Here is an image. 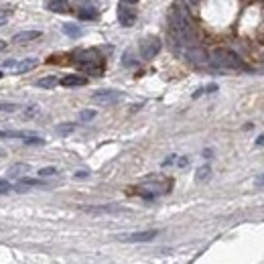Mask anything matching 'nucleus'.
<instances>
[{
  "label": "nucleus",
  "instance_id": "f257e3e1",
  "mask_svg": "<svg viewBox=\"0 0 264 264\" xmlns=\"http://www.w3.org/2000/svg\"><path fill=\"white\" fill-rule=\"evenodd\" d=\"M75 59H77L79 70H84V71H88V73L100 75L102 71H104V59H102V55H100L96 49L77 51V53H75Z\"/></svg>",
  "mask_w": 264,
  "mask_h": 264
},
{
  "label": "nucleus",
  "instance_id": "f03ea898",
  "mask_svg": "<svg viewBox=\"0 0 264 264\" xmlns=\"http://www.w3.org/2000/svg\"><path fill=\"white\" fill-rule=\"evenodd\" d=\"M211 63L222 67V70H238V67L242 65L240 57L229 49H215L211 53Z\"/></svg>",
  "mask_w": 264,
  "mask_h": 264
},
{
  "label": "nucleus",
  "instance_id": "7ed1b4c3",
  "mask_svg": "<svg viewBox=\"0 0 264 264\" xmlns=\"http://www.w3.org/2000/svg\"><path fill=\"white\" fill-rule=\"evenodd\" d=\"M141 185L146 191V197H153V195H158V193H167L173 183H171V179H165V177H148Z\"/></svg>",
  "mask_w": 264,
  "mask_h": 264
},
{
  "label": "nucleus",
  "instance_id": "20e7f679",
  "mask_svg": "<svg viewBox=\"0 0 264 264\" xmlns=\"http://www.w3.org/2000/svg\"><path fill=\"white\" fill-rule=\"evenodd\" d=\"M171 25H173L175 35L181 41L191 39V22H189V18L185 15L181 13V10H175V13H173V17H171Z\"/></svg>",
  "mask_w": 264,
  "mask_h": 264
},
{
  "label": "nucleus",
  "instance_id": "39448f33",
  "mask_svg": "<svg viewBox=\"0 0 264 264\" xmlns=\"http://www.w3.org/2000/svg\"><path fill=\"white\" fill-rule=\"evenodd\" d=\"M37 65H39V59H35V57H27V59H13V61H4L2 63V67H4V70H8L10 73H25V71L35 70Z\"/></svg>",
  "mask_w": 264,
  "mask_h": 264
},
{
  "label": "nucleus",
  "instance_id": "423d86ee",
  "mask_svg": "<svg viewBox=\"0 0 264 264\" xmlns=\"http://www.w3.org/2000/svg\"><path fill=\"white\" fill-rule=\"evenodd\" d=\"M122 91H116V89H100L91 96V102L94 104H100V106H110V104H118L122 100Z\"/></svg>",
  "mask_w": 264,
  "mask_h": 264
},
{
  "label": "nucleus",
  "instance_id": "0eeeda50",
  "mask_svg": "<svg viewBox=\"0 0 264 264\" xmlns=\"http://www.w3.org/2000/svg\"><path fill=\"white\" fill-rule=\"evenodd\" d=\"M160 51V39L158 37H146L141 43V55L144 59H153V57Z\"/></svg>",
  "mask_w": 264,
  "mask_h": 264
},
{
  "label": "nucleus",
  "instance_id": "6e6552de",
  "mask_svg": "<svg viewBox=\"0 0 264 264\" xmlns=\"http://www.w3.org/2000/svg\"><path fill=\"white\" fill-rule=\"evenodd\" d=\"M118 20L122 22V27H132L134 20H136V13H134L130 6H126L124 2H120V8H118Z\"/></svg>",
  "mask_w": 264,
  "mask_h": 264
},
{
  "label": "nucleus",
  "instance_id": "1a4fd4ad",
  "mask_svg": "<svg viewBox=\"0 0 264 264\" xmlns=\"http://www.w3.org/2000/svg\"><path fill=\"white\" fill-rule=\"evenodd\" d=\"M29 173H31V165H27V163H15V165L8 167L6 177L8 179H20V177H25Z\"/></svg>",
  "mask_w": 264,
  "mask_h": 264
},
{
  "label": "nucleus",
  "instance_id": "9d476101",
  "mask_svg": "<svg viewBox=\"0 0 264 264\" xmlns=\"http://www.w3.org/2000/svg\"><path fill=\"white\" fill-rule=\"evenodd\" d=\"M157 229H146V232H136V234H130L126 236L124 240H128V242H151L153 238H157Z\"/></svg>",
  "mask_w": 264,
  "mask_h": 264
},
{
  "label": "nucleus",
  "instance_id": "9b49d317",
  "mask_svg": "<svg viewBox=\"0 0 264 264\" xmlns=\"http://www.w3.org/2000/svg\"><path fill=\"white\" fill-rule=\"evenodd\" d=\"M47 10H51V13H57V15H65L70 13V2L67 0H47Z\"/></svg>",
  "mask_w": 264,
  "mask_h": 264
},
{
  "label": "nucleus",
  "instance_id": "f8f14e48",
  "mask_svg": "<svg viewBox=\"0 0 264 264\" xmlns=\"http://www.w3.org/2000/svg\"><path fill=\"white\" fill-rule=\"evenodd\" d=\"M41 37V31H22V33H17V35L13 37V43H29V41H35Z\"/></svg>",
  "mask_w": 264,
  "mask_h": 264
},
{
  "label": "nucleus",
  "instance_id": "ddd939ff",
  "mask_svg": "<svg viewBox=\"0 0 264 264\" xmlns=\"http://www.w3.org/2000/svg\"><path fill=\"white\" fill-rule=\"evenodd\" d=\"M59 84L65 88H79V86H86L88 79L84 75H65V77H61Z\"/></svg>",
  "mask_w": 264,
  "mask_h": 264
},
{
  "label": "nucleus",
  "instance_id": "4468645a",
  "mask_svg": "<svg viewBox=\"0 0 264 264\" xmlns=\"http://www.w3.org/2000/svg\"><path fill=\"white\" fill-rule=\"evenodd\" d=\"M63 29V33L67 37H71V39H77L79 35H82V29H79L77 25H73V22H65V25L61 27Z\"/></svg>",
  "mask_w": 264,
  "mask_h": 264
},
{
  "label": "nucleus",
  "instance_id": "2eb2a0df",
  "mask_svg": "<svg viewBox=\"0 0 264 264\" xmlns=\"http://www.w3.org/2000/svg\"><path fill=\"white\" fill-rule=\"evenodd\" d=\"M39 88H45V89H49V88H55L57 86V77L55 75H47V77H43L37 82Z\"/></svg>",
  "mask_w": 264,
  "mask_h": 264
},
{
  "label": "nucleus",
  "instance_id": "dca6fc26",
  "mask_svg": "<svg viewBox=\"0 0 264 264\" xmlns=\"http://www.w3.org/2000/svg\"><path fill=\"white\" fill-rule=\"evenodd\" d=\"M79 18L94 20V18H98V10L96 8H84V10H79Z\"/></svg>",
  "mask_w": 264,
  "mask_h": 264
},
{
  "label": "nucleus",
  "instance_id": "f3484780",
  "mask_svg": "<svg viewBox=\"0 0 264 264\" xmlns=\"http://www.w3.org/2000/svg\"><path fill=\"white\" fill-rule=\"evenodd\" d=\"M39 112H41V108L35 106V104H33V106H25V110H22V116H25V118H35Z\"/></svg>",
  "mask_w": 264,
  "mask_h": 264
},
{
  "label": "nucleus",
  "instance_id": "a211bd4d",
  "mask_svg": "<svg viewBox=\"0 0 264 264\" xmlns=\"http://www.w3.org/2000/svg\"><path fill=\"white\" fill-rule=\"evenodd\" d=\"M20 106L13 104V102H0V112H8V114H15Z\"/></svg>",
  "mask_w": 264,
  "mask_h": 264
},
{
  "label": "nucleus",
  "instance_id": "6ab92c4d",
  "mask_svg": "<svg viewBox=\"0 0 264 264\" xmlns=\"http://www.w3.org/2000/svg\"><path fill=\"white\" fill-rule=\"evenodd\" d=\"M210 173H211L210 165H203V167L197 169V175H195V179H197V181H205V179L210 177Z\"/></svg>",
  "mask_w": 264,
  "mask_h": 264
},
{
  "label": "nucleus",
  "instance_id": "aec40b11",
  "mask_svg": "<svg viewBox=\"0 0 264 264\" xmlns=\"http://www.w3.org/2000/svg\"><path fill=\"white\" fill-rule=\"evenodd\" d=\"M75 130V124H70V122H65L61 126H57V134H70Z\"/></svg>",
  "mask_w": 264,
  "mask_h": 264
},
{
  "label": "nucleus",
  "instance_id": "412c9836",
  "mask_svg": "<svg viewBox=\"0 0 264 264\" xmlns=\"http://www.w3.org/2000/svg\"><path fill=\"white\" fill-rule=\"evenodd\" d=\"M215 89H217V86H215V84H210V86H205V88H199V89L193 94V98H199L201 94H211V91H215Z\"/></svg>",
  "mask_w": 264,
  "mask_h": 264
},
{
  "label": "nucleus",
  "instance_id": "4be33fe9",
  "mask_svg": "<svg viewBox=\"0 0 264 264\" xmlns=\"http://www.w3.org/2000/svg\"><path fill=\"white\" fill-rule=\"evenodd\" d=\"M20 185L37 187V185H43V181H41V179H27V175H25V177H20Z\"/></svg>",
  "mask_w": 264,
  "mask_h": 264
},
{
  "label": "nucleus",
  "instance_id": "5701e85b",
  "mask_svg": "<svg viewBox=\"0 0 264 264\" xmlns=\"http://www.w3.org/2000/svg\"><path fill=\"white\" fill-rule=\"evenodd\" d=\"M22 139H25V141H22V142H25V144H45V139H41V136H22Z\"/></svg>",
  "mask_w": 264,
  "mask_h": 264
},
{
  "label": "nucleus",
  "instance_id": "b1692460",
  "mask_svg": "<svg viewBox=\"0 0 264 264\" xmlns=\"http://www.w3.org/2000/svg\"><path fill=\"white\" fill-rule=\"evenodd\" d=\"M55 173H57V169H53V167H45V169H41V171H39L37 175L43 179V177H53Z\"/></svg>",
  "mask_w": 264,
  "mask_h": 264
},
{
  "label": "nucleus",
  "instance_id": "393cba45",
  "mask_svg": "<svg viewBox=\"0 0 264 264\" xmlns=\"http://www.w3.org/2000/svg\"><path fill=\"white\" fill-rule=\"evenodd\" d=\"M91 118H96V112L94 110H84L82 114H79V120H82V122H88Z\"/></svg>",
  "mask_w": 264,
  "mask_h": 264
},
{
  "label": "nucleus",
  "instance_id": "a878e982",
  "mask_svg": "<svg viewBox=\"0 0 264 264\" xmlns=\"http://www.w3.org/2000/svg\"><path fill=\"white\" fill-rule=\"evenodd\" d=\"M8 191H13V185H10L8 181L0 179V193H8Z\"/></svg>",
  "mask_w": 264,
  "mask_h": 264
},
{
  "label": "nucleus",
  "instance_id": "bb28decb",
  "mask_svg": "<svg viewBox=\"0 0 264 264\" xmlns=\"http://www.w3.org/2000/svg\"><path fill=\"white\" fill-rule=\"evenodd\" d=\"M175 160H177V155H171V157H169V158L165 160V163H163V167H169V165H173Z\"/></svg>",
  "mask_w": 264,
  "mask_h": 264
},
{
  "label": "nucleus",
  "instance_id": "cd10ccee",
  "mask_svg": "<svg viewBox=\"0 0 264 264\" xmlns=\"http://www.w3.org/2000/svg\"><path fill=\"white\" fill-rule=\"evenodd\" d=\"M89 173H88V171H77V173H75V179H84V177H88Z\"/></svg>",
  "mask_w": 264,
  "mask_h": 264
},
{
  "label": "nucleus",
  "instance_id": "c85d7f7f",
  "mask_svg": "<svg viewBox=\"0 0 264 264\" xmlns=\"http://www.w3.org/2000/svg\"><path fill=\"white\" fill-rule=\"evenodd\" d=\"M256 187H264V175H260V177L256 179Z\"/></svg>",
  "mask_w": 264,
  "mask_h": 264
},
{
  "label": "nucleus",
  "instance_id": "c756f323",
  "mask_svg": "<svg viewBox=\"0 0 264 264\" xmlns=\"http://www.w3.org/2000/svg\"><path fill=\"white\" fill-rule=\"evenodd\" d=\"M262 144H264V134H262V136H260V139L256 141V146H262Z\"/></svg>",
  "mask_w": 264,
  "mask_h": 264
},
{
  "label": "nucleus",
  "instance_id": "7c9ffc66",
  "mask_svg": "<svg viewBox=\"0 0 264 264\" xmlns=\"http://www.w3.org/2000/svg\"><path fill=\"white\" fill-rule=\"evenodd\" d=\"M4 49H6V41L0 39V51H4Z\"/></svg>",
  "mask_w": 264,
  "mask_h": 264
},
{
  "label": "nucleus",
  "instance_id": "2f4dec72",
  "mask_svg": "<svg viewBox=\"0 0 264 264\" xmlns=\"http://www.w3.org/2000/svg\"><path fill=\"white\" fill-rule=\"evenodd\" d=\"M124 4H134V2H139V0H122Z\"/></svg>",
  "mask_w": 264,
  "mask_h": 264
},
{
  "label": "nucleus",
  "instance_id": "473e14b6",
  "mask_svg": "<svg viewBox=\"0 0 264 264\" xmlns=\"http://www.w3.org/2000/svg\"><path fill=\"white\" fill-rule=\"evenodd\" d=\"M6 25V17H0V27Z\"/></svg>",
  "mask_w": 264,
  "mask_h": 264
},
{
  "label": "nucleus",
  "instance_id": "72a5a7b5",
  "mask_svg": "<svg viewBox=\"0 0 264 264\" xmlns=\"http://www.w3.org/2000/svg\"><path fill=\"white\" fill-rule=\"evenodd\" d=\"M4 136H8V132H4V130H0V139H4Z\"/></svg>",
  "mask_w": 264,
  "mask_h": 264
},
{
  "label": "nucleus",
  "instance_id": "f704fd0d",
  "mask_svg": "<svg viewBox=\"0 0 264 264\" xmlns=\"http://www.w3.org/2000/svg\"><path fill=\"white\" fill-rule=\"evenodd\" d=\"M4 155V151H2V148H0V157H2Z\"/></svg>",
  "mask_w": 264,
  "mask_h": 264
},
{
  "label": "nucleus",
  "instance_id": "c9c22d12",
  "mask_svg": "<svg viewBox=\"0 0 264 264\" xmlns=\"http://www.w3.org/2000/svg\"><path fill=\"white\" fill-rule=\"evenodd\" d=\"M0 79H2V71H0Z\"/></svg>",
  "mask_w": 264,
  "mask_h": 264
},
{
  "label": "nucleus",
  "instance_id": "e433bc0d",
  "mask_svg": "<svg viewBox=\"0 0 264 264\" xmlns=\"http://www.w3.org/2000/svg\"><path fill=\"white\" fill-rule=\"evenodd\" d=\"M191 2H197V0H191Z\"/></svg>",
  "mask_w": 264,
  "mask_h": 264
}]
</instances>
